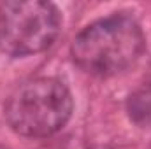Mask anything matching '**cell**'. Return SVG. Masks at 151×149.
I'll return each instance as SVG.
<instances>
[{
    "label": "cell",
    "mask_w": 151,
    "mask_h": 149,
    "mask_svg": "<svg viewBox=\"0 0 151 149\" xmlns=\"http://www.w3.org/2000/svg\"><path fill=\"white\" fill-rule=\"evenodd\" d=\"M62 18L49 2H5L0 5V51L28 56L47 49L58 37Z\"/></svg>",
    "instance_id": "3957f363"
},
{
    "label": "cell",
    "mask_w": 151,
    "mask_h": 149,
    "mask_svg": "<svg viewBox=\"0 0 151 149\" xmlns=\"http://www.w3.org/2000/svg\"><path fill=\"white\" fill-rule=\"evenodd\" d=\"M72 114L69 88L53 77H37L19 84L5 104L11 128L25 137H49L62 130Z\"/></svg>",
    "instance_id": "7a4b0ae2"
},
{
    "label": "cell",
    "mask_w": 151,
    "mask_h": 149,
    "mask_svg": "<svg viewBox=\"0 0 151 149\" xmlns=\"http://www.w3.org/2000/svg\"><path fill=\"white\" fill-rule=\"evenodd\" d=\"M0 149H5V148H4V146H2V144H0Z\"/></svg>",
    "instance_id": "5b68a950"
},
{
    "label": "cell",
    "mask_w": 151,
    "mask_h": 149,
    "mask_svg": "<svg viewBox=\"0 0 151 149\" xmlns=\"http://www.w3.org/2000/svg\"><path fill=\"white\" fill-rule=\"evenodd\" d=\"M144 51V34L127 14L88 25L72 42V58L86 74L109 77L132 67Z\"/></svg>",
    "instance_id": "6da1fadb"
},
{
    "label": "cell",
    "mask_w": 151,
    "mask_h": 149,
    "mask_svg": "<svg viewBox=\"0 0 151 149\" xmlns=\"http://www.w3.org/2000/svg\"><path fill=\"white\" fill-rule=\"evenodd\" d=\"M144 84H148V86H150V88H151V74H150V77L146 79V82H144Z\"/></svg>",
    "instance_id": "277c9868"
}]
</instances>
